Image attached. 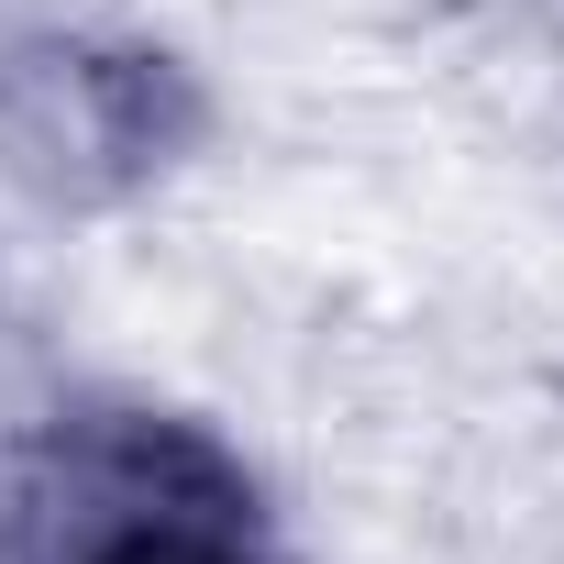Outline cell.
Listing matches in <instances>:
<instances>
[{
    "label": "cell",
    "mask_w": 564,
    "mask_h": 564,
    "mask_svg": "<svg viewBox=\"0 0 564 564\" xmlns=\"http://www.w3.org/2000/svg\"><path fill=\"white\" fill-rule=\"evenodd\" d=\"M12 564H289V553L221 432L100 399L23 454Z\"/></svg>",
    "instance_id": "cell-1"
},
{
    "label": "cell",
    "mask_w": 564,
    "mask_h": 564,
    "mask_svg": "<svg viewBox=\"0 0 564 564\" xmlns=\"http://www.w3.org/2000/svg\"><path fill=\"white\" fill-rule=\"evenodd\" d=\"M210 133L199 78L133 34H23L0 56V177L45 210H111Z\"/></svg>",
    "instance_id": "cell-2"
}]
</instances>
